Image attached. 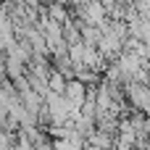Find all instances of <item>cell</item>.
<instances>
[{"instance_id": "cell-1", "label": "cell", "mask_w": 150, "mask_h": 150, "mask_svg": "<svg viewBox=\"0 0 150 150\" xmlns=\"http://www.w3.org/2000/svg\"><path fill=\"white\" fill-rule=\"evenodd\" d=\"M47 16H50L53 24L66 26V24L71 21V8H66V5H61V3H50V5H47Z\"/></svg>"}, {"instance_id": "cell-3", "label": "cell", "mask_w": 150, "mask_h": 150, "mask_svg": "<svg viewBox=\"0 0 150 150\" xmlns=\"http://www.w3.org/2000/svg\"><path fill=\"white\" fill-rule=\"evenodd\" d=\"M87 150H92V148H87Z\"/></svg>"}, {"instance_id": "cell-2", "label": "cell", "mask_w": 150, "mask_h": 150, "mask_svg": "<svg viewBox=\"0 0 150 150\" xmlns=\"http://www.w3.org/2000/svg\"><path fill=\"white\" fill-rule=\"evenodd\" d=\"M40 3H45V5H50V3H55V0H40Z\"/></svg>"}]
</instances>
